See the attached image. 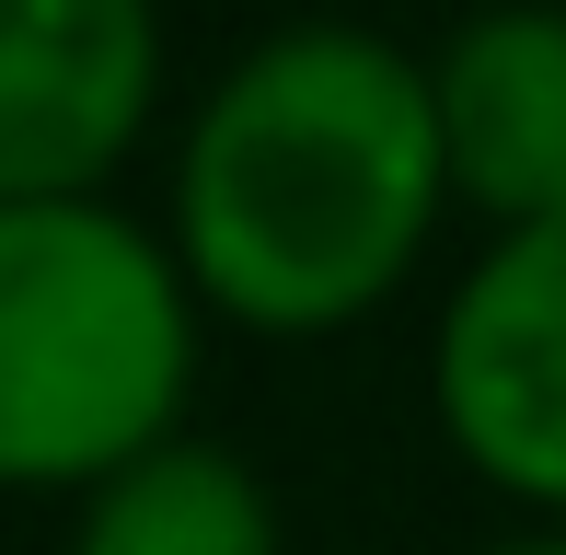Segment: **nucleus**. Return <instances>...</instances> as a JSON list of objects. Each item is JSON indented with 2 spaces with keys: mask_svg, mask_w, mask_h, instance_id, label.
I'll return each instance as SVG.
<instances>
[{
  "mask_svg": "<svg viewBox=\"0 0 566 555\" xmlns=\"http://www.w3.org/2000/svg\"><path fill=\"white\" fill-rule=\"evenodd\" d=\"M451 197L440 93L370 23H290L174 150V266L254 336H336L405 290Z\"/></svg>",
  "mask_w": 566,
  "mask_h": 555,
  "instance_id": "nucleus-1",
  "label": "nucleus"
},
{
  "mask_svg": "<svg viewBox=\"0 0 566 555\" xmlns=\"http://www.w3.org/2000/svg\"><path fill=\"white\" fill-rule=\"evenodd\" d=\"M197 290L105 197L0 209V486H105L174 440Z\"/></svg>",
  "mask_w": 566,
  "mask_h": 555,
  "instance_id": "nucleus-2",
  "label": "nucleus"
},
{
  "mask_svg": "<svg viewBox=\"0 0 566 555\" xmlns=\"http://www.w3.org/2000/svg\"><path fill=\"white\" fill-rule=\"evenodd\" d=\"M440 428L485 486L566 510V209L474 255L440 313Z\"/></svg>",
  "mask_w": 566,
  "mask_h": 555,
  "instance_id": "nucleus-3",
  "label": "nucleus"
},
{
  "mask_svg": "<svg viewBox=\"0 0 566 555\" xmlns=\"http://www.w3.org/2000/svg\"><path fill=\"white\" fill-rule=\"evenodd\" d=\"M163 93V0H0V209L93 197Z\"/></svg>",
  "mask_w": 566,
  "mask_h": 555,
  "instance_id": "nucleus-4",
  "label": "nucleus"
},
{
  "mask_svg": "<svg viewBox=\"0 0 566 555\" xmlns=\"http://www.w3.org/2000/svg\"><path fill=\"white\" fill-rule=\"evenodd\" d=\"M428 93H440L451 186L474 209H497L509 232L566 209V12H544V0L474 12L428 59Z\"/></svg>",
  "mask_w": 566,
  "mask_h": 555,
  "instance_id": "nucleus-5",
  "label": "nucleus"
},
{
  "mask_svg": "<svg viewBox=\"0 0 566 555\" xmlns=\"http://www.w3.org/2000/svg\"><path fill=\"white\" fill-rule=\"evenodd\" d=\"M70 555H277V498L231 451L163 440V451H139L127 474H105L82 498Z\"/></svg>",
  "mask_w": 566,
  "mask_h": 555,
  "instance_id": "nucleus-6",
  "label": "nucleus"
},
{
  "mask_svg": "<svg viewBox=\"0 0 566 555\" xmlns=\"http://www.w3.org/2000/svg\"><path fill=\"white\" fill-rule=\"evenodd\" d=\"M497 555H566V533H544V544H497Z\"/></svg>",
  "mask_w": 566,
  "mask_h": 555,
  "instance_id": "nucleus-7",
  "label": "nucleus"
}]
</instances>
